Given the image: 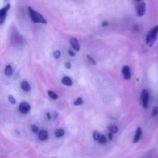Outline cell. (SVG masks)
I'll return each mask as SVG.
<instances>
[{
  "label": "cell",
  "instance_id": "cell-1",
  "mask_svg": "<svg viewBox=\"0 0 158 158\" xmlns=\"http://www.w3.org/2000/svg\"><path fill=\"white\" fill-rule=\"evenodd\" d=\"M28 11H29V16H30L31 20H32L33 23H42V24H46V23H47V22H46L44 16L42 15L40 12L34 10V9H32V8H31L30 6L28 7Z\"/></svg>",
  "mask_w": 158,
  "mask_h": 158
},
{
  "label": "cell",
  "instance_id": "cell-2",
  "mask_svg": "<svg viewBox=\"0 0 158 158\" xmlns=\"http://www.w3.org/2000/svg\"><path fill=\"white\" fill-rule=\"evenodd\" d=\"M157 34H158V26H154L153 27L151 30L149 31L148 34H147L146 37V44L148 46H151L154 44L157 38Z\"/></svg>",
  "mask_w": 158,
  "mask_h": 158
},
{
  "label": "cell",
  "instance_id": "cell-3",
  "mask_svg": "<svg viewBox=\"0 0 158 158\" xmlns=\"http://www.w3.org/2000/svg\"><path fill=\"white\" fill-rule=\"evenodd\" d=\"M141 103L143 105V107L145 109L148 107V104H149V100H150V94L148 92V89H143L141 92Z\"/></svg>",
  "mask_w": 158,
  "mask_h": 158
},
{
  "label": "cell",
  "instance_id": "cell-4",
  "mask_svg": "<svg viewBox=\"0 0 158 158\" xmlns=\"http://www.w3.org/2000/svg\"><path fill=\"white\" fill-rule=\"evenodd\" d=\"M9 9H10V4H7L4 7L2 8L0 10V24L1 25H2L6 21V15H7V12Z\"/></svg>",
  "mask_w": 158,
  "mask_h": 158
},
{
  "label": "cell",
  "instance_id": "cell-5",
  "mask_svg": "<svg viewBox=\"0 0 158 158\" xmlns=\"http://www.w3.org/2000/svg\"><path fill=\"white\" fill-rule=\"evenodd\" d=\"M145 12H146V3L144 2H139L137 5V15L141 17L144 15Z\"/></svg>",
  "mask_w": 158,
  "mask_h": 158
},
{
  "label": "cell",
  "instance_id": "cell-6",
  "mask_svg": "<svg viewBox=\"0 0 158 158\" xmlns=\"http://www.w3.org/2000/svg\"><path fill=\"white\" fill-rule=\"evenodd\" d=\"M31 109V106L29 105V103L27 102H22L21 103L19 106V110L20 112L23 114H26L29 112Z\"/></svg>",
  "mask_w": 158,
  "mask_h": 158
},
{
  "label": "cell",
  "instance_id": "cell-7",
  "mask_svg": "<svg viewBox=\"0 0 158 158\" xmlns=\"http://www.w3.org/2000/svg\"><path fill=\"white\" fill-rule=\"evenodd\" d=\"M122 74L125 80H128L131 78V68L129 66H123L122 67Z\"/></svg>",
  "mask_w": 158,
  "mask_h": 158
},
{
  "label": "cell",
  "instance_id": "cell-8",
  "mask_svg": "<svg viewBox=\"0 0 158 158\" xmlns=\"http://www.w3.org/2000/svg\"><path fill=\"white\" fill-rule=\"evenodd\" d=\"M69 42H70L71 46L73 47V49H75V50L77 51L80 50V43H79V41L77 40V38H75V37H72V38H70Z\"/></svg>",
  "mask_w": 158,
  "mask_h": 158
},
{
  "label": "cell",
  "instance_id": "cell-9",
  "mask_svg": "<svg viewBox=\"0 0 158 158\" xmlns=\"http://www.w3.org/2000/svg\"><path fill=\"white\" fill-rule=\"evenodd\" d=\"M48 136H49V134H48L47 131H46V130H41L38 134L39 139L42 141H45V140H47Z\"/></svg>",
  "mask_w": 158,
  "mask_h": 158
},
{
  "label": "cell",
  "instance_id": "cell-10",
  "mask_svg": "<svg viewBox=\"0 0 158 158\" xmlns=\"http://www.w3.org/2000/svg\"><path fill=\"white\" fill-rule=\"evenodd\" d=\"M141 136H142V130H141V128L138 127V128H137V131H136L135 135H134V140H133L134 143H137V142L140 140V139L141 138Z\"/></svg>",
  "mask_w": 158,
  "mask_h": 158
},
{
  "label": "cell",
  "instance_id": "cell-11",
  "mask_svg": "<svg viewBox=\"0 0 158 158\" xmlns=\"http://www.w3.org/2000/svg\"><path fill=\"white\" fill-rule=\"evenodd\" d=\"M62 83H63L64 85H66V86H72V84H73L72 79H71L69 77L65 76V77H63V79H62Z\"/></svg>",
  "mask_w": 158,
  "mask_h": 158
},
{
  "label": "cell",
  "instance_id": "cell-12",
  "mask_svg": "<svg viewBox=\"0 0 158 158\" xmlns=\"http://www.w3.org/2000/svg\"><path fill=\"white\" fill-rule=\"evenodd\" d=\"M21 88L25 92H29V91H30L31 86L27 81L24 80V81H23L21 83Z\"/></svg>",
  "mask_w": 158,
  "mask_h": 158
},
{
  "label": "cell",
  "instance_id": "cell-13",
  "mask_svg": "<svg viewBox=\"0 0 158 158\" xmlns=\"http://www.w3.org/2000/svg\"><path fill=\"white\" fill-rule=\"evenodd\" d=\"M65 134V131L62 128H60V129H57L55 132V136L57 137V138H60V137H63Z\"/></svg>",
  "mask_w": 158,
  "mask_h": 158
},
{
  "label": "cell",
  "instance_id": "cell-14",
  "mask_svg": "<svg viewBox=\"0 0 158 158\" xmlns=\"http://www.w3.org/2000/svg\"><path fill=\"white\" fill-rule=\"evenodd\" d=\"M108 130H109L110 132L112 133V134H117L119 131V128L118 127L116 126V125L112 124V125H110V126L108 127Z\"/></svg>",
  "mask_w": 158,
  "mask_h": 158
},
{
  "label": "cell",
  "instance_id": "cell-15",
  "mask_svg": "<svg viewBox=\"0 0 158 158\" xmlns=\"http://www.w3.org/2000/svg\"><path fill=\"white\" fill-rule=\"evenodd\" d=\"M5 74L8 77L11 76L12 74V67L11 65H7V66L5 67Z\"/></svg>",
  "mask_w": 158,
  "mask_h": 158
},
{
  "label": "cell",
  "instance_id": "cell-16",
  "mask_svg": "<svg viewBox=\"0 0 158 158\" xmlns=\"http://www.w3.org/2000/svg\"><path fill=\"white\" fill-rule=\"evenodd\" d=\"M48 95H49V97H50L52 100H57V99L59 98V96L57 95V94L56 92H54V91L52 90H49L48 91Z\"/></svg>",
  "mask_w": 158,
  "mask_h": 158
},
{
  "label": "cell",
  "instance_id": "cell-17",
  "mask_svg": "<svg viewBox=\"0 0 158 158\" xmlns=\"http://www.w3.org/2000/svg\"><path fill=\"white\" fill-rule=\"evenodd\" d=\"M101 135L102 134H100L98 131H94V134H93V137H94V139L96 140V141H99Z\"/></svg>",
  "mask_w": 158,
  "mask_h": 158
},
{
  "label": "cell",
  "instance_id": "cell-18",
  "mask_svg": "<svg viewBox=\"0 0 158 158\" xmlns=\"http://www.w3.org/2000/svg\"><path fill=\"white\" fill-rule=\"evenodd\" d=\"M83 103V98H82V97H78V98L74 101L73 104L75 105V106H80V105H82Z\"/></svg>",
  "mask_w": 158,
  "mask_h": 158
},
{
  "label": "cell",
  "instance_id": "cell-19",
  "mask_svg": "<svg viewBox=\"0 0 158 158\" xmlns=\"http://www.w3.org/2000/svg\"><path fill=\"white\" fill-rule=\"evenodd\" d=\"M98 142H99V143H100V144H105V143H106V138L105 137V136L102 134Z\"/></svg>",
  "mask_w": 158,
  "mask_h": 158
},
{
  "label": "cell",
  "instance_id": "cell-20",
  "mask_svg": "<svg viewBox=\"0 0 158 158\" xmlns=\"http://www.w3.org/2000/svg\"><path fill=\"white\" fill-rule=\"evenodd\" d=\"M158 115V106H154L153 108V111H152V116L153 117H156V116Z\"/></svg>",
  "mask_w": 158,
  "mask_h": 158
},
{
  "label": "cell",
  "instance_id": "cell-21",
  "mask_svg": "<svg viewBox=\"0 0 158 158\" xmlns=\"http://www.w3.org/2000/svg\"><path fill=\"white\" fill-rule=\"evenodd\" d=\"M53 56L55 59H59L60 56H61V52L60 51L56 50L53 52Z\"/></svg>",
  "mask_w": 158,
  "mask_h": 158
},
{
  "label": "cell",
  "instance_id": "cell-22",
  "mask_svg": "<svg viewBox=\"0 0 158 158\" xmlns=\"http://www.w3.org/2000/svg\"><path fill=\"white\" fill-rule=\"evenodd\" d=\"M8 98H9V101L10 102V103H12V104H15L16 100H15V99L14 98V97H12V96H9Z\"/></svg>",
  "mask_w": 158,
  "mask_h": 158
},
{
  "label": "cell",
  "instance_id": "cell-23",
  "mask_svg": "<svg viewBox=\"0 0 158 158\" xmlns=\"http://www.w3.org/2000/svg\"><path fill=\"white\" fill-rule=\"evenodd\" d=\"M32 131L34 134H37V133H39V127L36 126V125H32Z\"/></svg>",
  "mask_w": 158,
  "mask_h": 158
},
{
  "label": "cell",
  "instance_id": "cell-24",
  "mask_svg": "<svg viewBox=\"0 0 158 158\" xmlns=\"http://www.w3.org/2000/svg\"><path fill=\"white\" fill-rule=\"evenodd\" d=\"M87 58H88V60H89V61L90 62V63H92V64L96 65V61H95V60H94V59H93L92 57L90 56L87 55Z\"/></svg>",
  "mask_w": 158,
  "mask_h": 158
},
{
  "label": "cell",
  "instance_id": "cell-25",
  "mask_svg": "<svg viewBox=\"0 0 158 158\" xmlns=\"http://www.w3.org/2000/svg\"><path fill=\"white\" fill-rule=\"evenodd\" d=\"M65 66H66V69H70V68H71V63H69V62H66V63H65Z\"/></svg>",
  "mask_w": 158,
  "mask_h": 158
},
{
  "label": "cell",
  "instance_id": "cell-26",
  "mask_svg": "<svg viewBox=\"0 0 158 158\" xmlns=\"http://www.w3.org/2000/svg\"><path fill=\"white\" fill-rule=\"evenodd\" d=\"M108 138H109L110 140H113V134H112V133L110 132L109 134H108Z\"/></svg>",
  "mask_w": 158,
  "mask_h": 158
},
{
  "label": "cell",
  "instance_id": "cell-27",
  "mask_svg": "<svg viewBox=\"0 0 158 158\" xmlns=\"http://www.w3.org/2000/svg\"><path fill=\"white\" fill-rule=\"evenodd\" d=\"M108 25H109V23H108V22H106V21L103 22V23H102V26H107Z\"/></svg>",
  "mask_w": 158,
  "mask_h": 158
},
{
  "label": "cell",
  "instance_id": "cell-28",
  "mask_svg": "<svg viewBox=\"0 0 158 158\" xmlns=\"http://www.w3.org/2000/svg\"><path fill=\"white\" fill-rule=\"evenodd\" d=\"M68 52H69V54L70 56H75V54H74V52H73L72 50H70V49H69V51H68Z\"/></svg>",
  "mask_w": 158,
  "mask_h": 158
},
{
  "label": "cell",
  "instance_id": "cell-29",
  "mask_svg": "<svg viewBox=\"0 0 158 158\" xmlns=\"http://www.w3.org/2000/svg\"><path fill=\"white\" fill-rule=\"evenodd\" d=\"M46 116H47V118L49 119V120H50V119H51V114H49V113H47V114H46Z\"/></svg>",
  "mask_w": 158,
  "mask_h": 158
}]
</instances>
